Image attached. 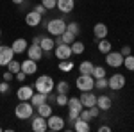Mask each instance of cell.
<instances>
[{
  "label": "cell",
  "instance_id": "cell-1",
  "mask_svg": "<svg viewBox=\"0 0 134 132\" xmlns=\"http://www.w3.org/2000/svg\"><path fill=\"white\" fill-rule=\"evenodd\" d=\"M34 89L40 93H45V95H48L55 89V82L52 79L50 75H41V77H38L36 82H34Z\"/></svg>",
  "mask_w": 134,
  "mask_h": 132
},
{
  "label": "cell",
  "instance_id": "cell-2",
  "mask_svg": "<svg viewBox=\"0 0 134 132\" xmlns=\"http://www.w3.org/2000/svg\"><path fill=\"white\" fill-rule=\"evenodd\" d=\"M34 114V105L29 100H20V104L14 107V116L18 120H29Z\"/></svg>",
  "mask_w": 134,
  "mask_h": 132
},
{
  "label": "cell",
  "instance_id": "cell-3",
  "mask_svg": "<svg viewBox=\"0 0 134 132\" xmlns=\"http://www.w3.org/2000/svg\"><path fill=\"white\" fill-rule=\"evenodd\" d=\"M47 31L52 36H61L63 32L66 31V21L63 18H54V20H50L47 23Z\"/></svg>",
  "mask_w": 134,
  "mask_h": 132
},
{
  "label": "cell",
  "instance_id": "cell-4",
  "mask_svg": "<svg viewBox=\"0 0 134 132\" xmlns=\"http://www.w3.org/2000/svg\"><path fill=\"white\" fill-rule=\"evenodd\" d=\"M75 86H77L79 91H91L95 88V77L81 73V77H77V81H75Z\"/></svg>",
  "mask_w": 134,
  "mask_h": 132
},
{
  "label": "cell",
  "instance_id": "cell-5",
  "mask_svg": "<svg viewBox=\"0 0 134 132\" xmlns=\"http://www.w3.org/2000/svg\"><path fill=\"white\" fill-rule=\"evenodd\" d=\"M47 127H48V130H52V132L63 130V129H64V118L55 116V114H50V116L47 118Z\"/></svg>",
  "mask_w": 134,
  "mask_h": 132
},
{
  "label": "cell",
  "instance_id": "cell-6",
  "mask_svg": "<svg viewBox=\"0 0 134 132\" xmlns=\"http://www.w3.org/2000/svg\"><path fill=\"white\" fill-rule=\"evenodd\" d=\"M105 62L109 64V66H113V68H120V66H124V55L120 54V52H107L105 54Z\"/></svg>",
  "mask_w": 134,
  "mask_h": 132
},
{
  "label": "cell",
  "instance_id": "cell-7",
  "mask_svg": "<svg viewBox=\"0 0 134 132\" xmlns=\"http://www.w3.org/2000/svg\"><path fill=\"white\" fill-rule=\"evenodd\" d=\"M125 86V77L122 73H114L113 77L107 79V88H111L113 91H120Z\"/></svg>",
  "mask_w": 134,
  "mask_h": 132
},
{
  "label": "cell",
  "instance_id": "cell-8",
  "mask_svg": "<svg viewBox=\"0 0 134 132\" xmlns=\"http://www.w3.org/2000/svg\"><path fill=\"white\" fill-rule=\"evenodd\" d=\"M54 54H55V57H57L59 61H63V59H70V57H72V47H70V45H66V43L55 45Z\"/></svg>",
  "mask_w": 134,
  "mask_h": 132
},
{
  "label": "cell",
  "instance_id": "cell-9",
  "mask_svg": "<svg viewBox=\"0 0 134 132\" xmlns=\"http://www.w3.org/2000/svg\"><path fill=\"white\" fill-rule=\"evenodd\" d=\"M14 57V52L11 47H5V45H0V66H7Z\"/></svg>",
  "mask_w": 134,
  "mask_h": 132
},
{
  "label": "cell",
  "instance_id": "cell-10",
  "mask_svg": "<svg viewBox=\"0 0 134 132\" xmlns=\"http://www.w3.org/2000/svg\"><path fill=\"white\" fill-rule=\"evenodd\" d=\"M31 129L34 132H45L48 130V127H47V118H43V116H34L32 118V123H31Z\"/></svg>",
  "mask_w": 134,
  "mask_h": 132
},
{
  "label": "cell",
  "instance_id": "cell-11",
  "mask_svg": "<svg viewBox=\"0 0 134 132\" xmlns=\"http://www.w3.org/2000/svg\"><path fill=\"white\" fill-rule=\"evenodd\" d=\"M41 20H43V16L40 13H36L34 9L29 11V13L25 14V23H27L29 27H38V25L41 23Z\"/></svg>",
  "mask_w": 134,
  "mask_h": 132
},
{
  "label": "cell",
  "instance_id": "cell-12",
  "mask_svg": "<svg viewBox=\"0 0 134 132\" xmlns=\"http://www.w3.org/2000/svg\"><path fill=\"white\" fill-rule=\"evenodd\" d=\"M25 54H27V57H29V59H32V61H40V59L43 57L41 47H40V45H36V43H32L31 47L25 50Z\"/></svg>",
  "mask_w": 134,
  "mask_h": 132
},
{
  "label": "cell",
  "instance_id": "cell-13",
  "mask_svg": "<svg viewBox=\"0 0 134 132\" xmlns=\"http://www.w3.org/2000/svg\"><path fill=\"white\" fill-rule=\"evenodd\" d=\"M21 71L23 73H27V77L29 75H34L36 71H38V61H32V59H25V61H21Z\"/></svg>",
  "mask_w": 134,
  "mask_h": 132
},
{
  "label": "cell",
  "instance_id": "cell-14",
  "mask_svg": "<svg viewBox=\"0 0 134 132\" xmlns=\"http://www.w3.org/2000/svg\"><path fill=\"white\" fill-rule=\"evenodd\" d=\"M79 100L84 107H91V105H97V95L91 91H82V95L79 96Z\"/></svg>",
  "mask_w": 134,
  "mask_h": 132
},
{
  "label": "cell",
  "instance_id": "cell-15",
  "mask_svg": "<svg viewBox=\"0 0 134 132\" xmlns=\"http://www.w3.org/2000/svg\"><path fill=\"white\" fill-rule=\"evenodd\" d=\"M11 48H13L14 54H25V50L29 48V43H27V39H23V38H18V39L13 41Z\"/></svg>",
  "mask_w": 134,
  "mask_h": 132
},
{
  "label": "cell",
  "instance_id": "cell-16",
  "mask_svg": "<svg viewBox=\"0 0 134 132\" xmlns=\"http://www.w3.org/2000/svg\"><path fill=\"white\" fill-rule=\"evenodd\" d=\"M34 88L32 86H20V89L16 91V96H18V100H31V96L34 95Z\"/></svg>",
  "mask_w": 134,
  "mask_h": 132
},
{
  "label": "cell",
  "instance_id": "cell-17",
  "mask_svg": "<svg viewBox=\"0 0 134 132\" xmlns=\"http://www.w3.org/2000/svg\"><path fill=\"white\" fill-rule=\"evenodd\" d=\"M111 105H113L111 96H107V95H100V96H97V107H98L100 111H109Z\"/></svg>",
  "mask_w": 134,
  "mask_h": 132
},
{
  "label": "cell",
  "instance_id": "cell-18",
  "mask_svg": "<svg viewBox=\"0 0 134 132\" xmlns=\"http://www.w3.org/2000/svg\"><path fill=\"white\" fill-rule=\"evenodd\" d=\"M40 47H41L43 52H52L54 48H55V41H54V38H50V36H45L41 39H40Z\"/></svg>",
  "mask_w": 134,
  "mask_h": 132
},
{
  "label": "cell",
  "instance_id": "cell-19",
  "mask_svg": "<svg viewBox=\"0 0 134 132\" xmlns=\"http://www.w3.org/2000/svg\"><path fill=\"white\" fill-rule=\"evenodd\" d=\"M73 7H75V2L73 0H57V9L61 11V13H72Z\"/></svg>",
  "mask_w": 134,
  "mask_h": 132
},
{
  "label": "cell",
  "instance_id": "cell-20",
  "mask_svg": "<svg viewBox=\"0 0 134 132\" xmlns=\"http://www.w3.org/2000/svg\"><path fill=\"white\" fill-rule=\"evenodd\" d=\"M29 102H31L34 107H38V105H41V104H45V102H48V95L36 91V93H34V95L31 96V100H29Z\"/></svg>",
  "mask_w": 134,
  "mask_h": 132
},
{
  "label": "cell",
  "instance_id": "cell-21",
  "mask_svg": "<svg viewBox=\"0 0 134 132\" xmlns=\"http://www.w3.org/2000/svg\"><path fill=\"white\" fill-rule=\"evenodd\" d=\"M93 34H95L97 39L107 38V25H105V23H97V25L93 27Z\"/></svg>",
  "mask_w": 134,
  "mask_h": 132
},
{
  "label": "cell",
  "instance_id": "cell-22",
  "mask_svg": "<svg viewBox=\"0 0 134 132\" xmlns=\"http://www.w3.org/2000/svg\"><path fill=\"white\" fill-rule=\"evenodd\" d=\"M68 111H77V112H81L84 109V105L81 104V100L79 98H75V96H72V98H68Z\"/></svg>",
  "mask_w": 134,
  "mask_h": 132
},
{
  "label": "cell",
  "instance_id": "cell-23",
  "mask_svg": "<svg viewBox=\"0 0 134 132\" xmlns=\"http://www.w3.org/2000/svg\"><path fill=\"white\" fill-rule=\"evenodd\" d=\"M73 130L88 132V130H90V122H84V120H81V118H77V120L73 122Z\"/></svg>",
  "mask_w": 134,
  "mask_h": 132
},
{
  "label": "cell",
  "instance_id": "cell-24",
  "mask_svg": "<svg viewBox=\"0 0 134 132\" xmlns=\"http://www.w3.org/2000/svg\"><path fill=\"white\" fill-rule=\"evenodd\" d=\"M93 68H95V64H93L91 61H82L79 64V71H81L82 75H91Z\"/></svg>",
  "mask_w": 134,
  "mask_h": 132
},
{
  "label": "cell",
  "instance_id": "cell-25",
  "mask_svg": "<svg viewBox=\"0 0 134 132\" xmlns=\"http://www.w3.org/2000/svg\"><path fill=\"white\" fill-rule=\"evenodd\" d=\"M36 109H38V114L43 116V118H48L50 114H54V112H52V105H48V102H45V104H41V105H38Z\"/></svg>",
  "mask_w": 134,
  "mask_h": 132
},
{
  "label": "cell",
  "instance_id": "cell-26",
  "mask_svg": "<svg viewBox=\"0 0 134 132\" xmlns=\"http://www.w3.org/2000/svg\"><path fill=\"white\" fill-rule=\"evenodd\" d=\"M97 48L100 54H107V52H111V41L109 39H98V45H97Z\"/></svg>",
  "mask_w": 134,
  "mask_h": 132
},
{
  "label": "cell",
  "instance_id": "cell-27",
  "mask_svg": "<svg viewBox=\"0 0 134 132\" xmlns=\"http://www.w3.org/2000/svg\"><path fill=\"white\" fill-rule=\"evenodd\" d=\"M70 47H72V54H75V55H81V54H84V48H86L82 41H73Z\"/></svg>",
  "mask_w": 134,
  "mask_h": 132
},
{
  "label": "cell",
  "instance_id": "cell-28",
  "mask_svg": "<svg viewBox=\"0 0 134 132\" xmlns=\"http://www.w3.org/2000/svg\"><path fill=\"white\" fill-rule=\"evenodd\" d=\"M61 41H63V43H66V45H72L73 41H75V34H72L70 31H64L61 34Z\"/></svg>",
  "mask_w": 134,
  "mask_h": 132
},
{
  "label": "cell",
  "instance_id": "cell-29",
  "mask_svg": "<svg viewBox=\"0 0 134 132\" xmlns=\"http://www.w3.org/2000/svg\"><path fill=\"white\" fill-rule=\"evenodd\" d=\"M55 104L61 105V107H64V105L68 104V93H57V95H55Z\"/></svg>",
  "mask_w": 134,
  "mask_h": 132
},
{
  "label": "cell",
  "instance_id": "cell-30",
  "mask_svg": "<svg viewBox=\"0 0 134 132\" xmlns=\"http://www.w3.org/2000/svg\"><path fill=\"white\" fill-rule=\"evenodd\" d=\"M124 66H125L129 71H134V55H132V54H131V55H125V57H124Z\"/></svg>",
  "mask_w": 134,
  "mask_h": 132
},
{
  "label": "cell",
  "instance_id": "cell-31",
  "mask_svg": "<svg viewBox=\"0 0 134 132\" xmlns=\"http://www.w3.org/2000/svg\"><path fill=\"white\" fill-rule=\"evenodd\" d=\"M7 70H9L11 73H18V71L21 70V62H20V61H14V59H13V61L7 64Z\"/></svg>",
  "mask_w": 134,
  "mask_h": 132
},
{
  "label": "cell",
  "instance_id": "cell-32",
  "mask_svg": "<svg viewBox=\"0 0 134 132\" xmlns=\"http://www.w3.org/2000/svg\"><path fill=\"white\" fill-rule=\"evenodd\" d=\"M59 70L61 71H72L73 70V62H70L68 59H63V62H59Z\"/></svg>",
  "mask_w": 134,
  "mask_h": 132
},
{
  "label": "cell",
  "instance_id": "cell-33",
  "mask_svg": "<svg viewBox=\"0 0 134 132\" xmlns=\"http://www.w3.org/2000/svg\"><path fill=\"white\" fill-rule=\"evenodd\" d=\"M95 79H100V77H105V68L104 66H95L93 68V73H91Z\"/></svg>",
  "mask_w": 134,
  "mask_h": 132
},
{
  "label": "cell",
  "instance_id": "cell-34",
  "mask_svg": "<svg viewBox=\"0 0 134 132\" xmlns=\"http://www.w3.org/2000/svg\"><path fill=\"white\" fill-rule=\"evenodd\" d=\"M95 88H97V89H105V88H107V77L95 79Z\"/></svg>",
  "mask_w": 134,
  "mask_h": 132
},
{
  "label": "cell",
  "instance_id": "cell-35",
  "mask_svg": "<svg viewBox=\"0 0 134 132\" xmlns=\"http://www.w3.org/2000/svg\"><path fill=\"white\" fill-rule=\"evenodd\" d=\"M70 91V84L66 81H59L57 82V93H68Z\"/></svg>",
  "mask_w": 134,
  "mask_h": 132
},
{
  "label": "cell",
  "instance_id": "cell-36",
  "mask_svg": "<svg viewBox=\"0 0 134 132\" xmlns=\"http://www.w3.org/2000/svg\"><path fill=\"white\" fill-rule=\"evenodd\" d=\"M66 31H70L72 34H79V31H81V27H79V23H75V21H70V23H66Z\"/></svg>",
  "mask_w": 134,
  "mask_h": 132
},
{
  "label": "cell",
  "instance_id": "cell-37",
  "mask_svg": "<svg viewBox=\"0 0 134 132\" xmlns=\"http://www.w3.org/2000/svg\"><path fill=\"white\" fill-rule=\"evenodd\" d=\"M79 118L84 120V122H90L93 116H91V112H90V109H88V107H84L82 111H81V114H79Z\"/></svg>",
  "mask_w": 134,
  "mask_h": 132
},
{
  "label": "cell",
  "instance_id": "cell-38",
  "mask_svg": "<svg viewBox=\"0 0 134 132\" xmlns=\"http://www.w3.org/2000/svg\"><path fill=\"white\" fill-rule=\"evenodd\" d=\"M41 4H43V5H45L48 11L57 7V0H41Z\"/></svg>",
  "mask_w": 134,
  "mask_h": 132
},
{
  "label": "cell",
  "instance_id": "cell-39",
  "mask_svg": "<svg viewBox=\"0 0 134 132\" xmlns=\"http://www.w3.org/2000/svg\"><path fill=\"white\" fill-rule=\"evenodd\" d=\"M34 11H36V13H40V14L43 16V14H45V13H47L48 9H47V7H45L43 4H40V5H34Z\"/></svg>",
  "mask_w": 134,
  "mask_h": 132
},
{
  "label": "cell",
  "instance_id": "cell-40",
  "mask_svg": "<svg viewBox=\"0 0 134 132\" xmlns=\"http://www.w3.org/2000/svg\"><path fill=\"white\" fill-rule=\"evenodd\" d=\"M14 77H16V81H18V82H23V81H25V79H27V73H23V71H18V73H14Z\"/></svg>",
  "mask_w": 134,
  "mask_h": 132
},
{
  "label": "cell",
  "instance_id": "cell-41",
  "mask_svg": "<svg viewBox=\"0 0 134 132\" xmlns=\"http://www.w3.org/2000/svg\"><path fill=\"white\" fill-rule=\"evenodd\" d=\"M88 109H90V112H91V116H93V118H97V116L100 114V109H98L97 105H91V107H88Z\"/></svg>",
  "mask_w": 134,
  "mask_h": 132
},
{
  "label": "cell",
  "instance_id": "cell-42",
  "mask_svg": "<svg viewBox=\"0 0 134 132\" xmlns=\"http://www.w3.org/2000/svg\"><path fill=\"white\" fill-rule=\"evenodd\" d=\"M7 91H9V82L7 81L0 82V93H7Z\"/></svg>",
  "mask_w": 134,
  "mask_h": 132
},
{
  "label": "cell",
  "instance_id": "cell-43",
  "mask_svg": "<svg viewBox=\"0 0 134 132\" xmlns=\"http://www.w3.org/2000/svg\"><path fill=\"white\" fill-rule=\"evenodd\" d=\"M2 77H4V81L11 82V81H13V79H14V73H11V71L7 70V71H5V73H4V75H2Z\"/></svg>",
  "mask_w": 134,
  "mask_h": 132
},
{
  "label": "cell",
  "instance_id": "cell-44",
  "mask_svg": "<svg viewBox=\"0 0 134 132\" xmlns=\"http://www.w3.org/2000/svg\"><path fill=\"white\" fill-rule=\"evenodd\" d=\"M120 54H122V55H131V47H124V48H122V50H120Z\"/></svg>",
  "mask_w": 134,
  "mask_h": 132
},
{
  "label": "cell",
  "instance_id": "cell-45",
  "mask_svg": "<svg viewBox=\"0 0 134 132\" xmlns=\"http://www.w3.org/2000/svg\"><path fill=\"white\" fill-rule=\"evenodd\" d=\"M98 132H111V127H107V125H102V127H98Z\"/></svg>",
  "mask_w": 134,
  "mask_h": 132
},
{
  "label": "cell",
  "instance_id": "cell-46",
  "mask_svg": "<svg viewBox=\"0 0 134 132\" xmlns=\"http://www.w3.org/2000/svg\"><path fill=\"white\" fill-rule=\"evenodd\" d=\"M11 2H13V4H16V5H21L25 0H11Z\"/></svg>",
  "mask_w": 134,
  "mask_h": 132
},
{
  "label": "cell",
  "instance_id": "cell-47",
  "mask_svg": "<svg viewBox=\"0 0 134 132\" xmlns=\"http://www.w3.org/2000/svg\"><path fill=\"white\" fill-rule=\"evenodd\" d=\"M40 39H41V36H36V38L32 39V43H36V45H40Z\"/></svg>",
  "mask_w": 134,
  "mask_h": 132
},
{
  "label": "cell",
  "instance_id": "cell-48",
  "mask_svg": "<svg viewBox=\"0 0 134 132\" xmlns=\"http://www.w3.org/2000/svg\"><path fill=\"white\" fill-rule=\"evenodd\" d=\"M0 36H2V31H0Z\"/></svg>",
  "mask_w": 134,
  "mask_h": 132
},
{
  "label": "cell",
  "instance_id": "cell-49",
  "mask_svg": "<svg viewBox=\"0 0 134 132\" xmlns=\"http://www.w3.org/2000/svg\"><path fill=\"white\" fill-rule=\"evenodd\" d=\"M0 130H2V129H0Z\"/></svg>",
  "mask_w": 134,
  "mask_h": 132
},
{
  "label": "cell",
  "instance_id": "cell-50",
  "mask_svg": "<svg viewBox=\"0 0 134 132\" xmlns=\"http://www.w3.org/2000/svg\"><path fill=\"white\" fill-rule=\"evenodd\" d=\"M0 45H2V43H0Z\"/></svg>",
  "mask_w": 134,
  "mask_h": 132
}]
</instances>
